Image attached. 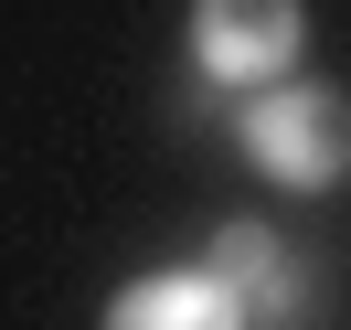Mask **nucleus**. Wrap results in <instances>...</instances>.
Masks as SVG:
<instances>
[{"mask_svg": "<svg viewBox=\"0 0 351 330\" xmlns=\"http://www.w3.org/2000/svg\"><path fill=\"white\" fill-rule=\"evenodd\" d=\"M308 43V11L298 0H192V64L202 86H234V96H266Z\"/></svg>", "mask_w": 351, "mask_h": 330, "instance_id": "2", "label": "nucleus"}, {"mask_svg": "<svg viewBox=\"0 0 351 330\" xmlns=\"http://www.w3.org/2000/svg\"><path fill=\"white\" fill-rule=\"evenodd\" d=\"M213 277L245 298V330H298L308 320V277L287 256V235H266V224H223L213 235Z\"/></svg>", "mask_w": 351, "mask_h": 330, "instance_id": "3", "label": "nucleus"}, {"mask_svg": "<svg viewBox=\"0 0 351 330\" xmlns=\"http://www.w3.org/2000/svg\"><path fill=\"white\" fill-rule=\"evenodd\" d=\"M96 330H245V298L213 277V266H160V277L117 287Z\"/></svg>", "mask_w": 351, "mask_h": 330, "instance_id": "4", "label": "nucleus"}, {"mask_svg": "<svg viewBox=\"0 0 351 330\" xmlns=\"http://www.w3.org/2000/svg\"><path fill=\"white\" fill-rule=\"evenodd\" d=\"M245 160H256L277 192H341L351 181V96L341 86H266L234 117Z\"/></svg>", "mask_w": 351, "mask_h": 330, "instance_id": "1", "label": "nucleus"}]
</instances>
